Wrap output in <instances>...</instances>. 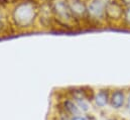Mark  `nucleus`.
<instances>
[{
	"label": "nucleus",
	"mask_w": 130,
	"mask_h": 120,
	"mask_svg": "<svg viewBox=\"0 0 130 120\" xmlns=\"http://www.w3.org/2000/svg\"><path fill=\"white\" fill-rule=\"evenodd\" d=\"M38 0H16L7 8L12 30L30 31L37 26Z\"/></svg>",
	"instance_id": "nucleus-1"
},
{
	"label": "nucleus",
	"mask_w": 130,
	"mask_h": 120,
	"mask_svg": "<svg viewBox=\"0 0 130 120\" xmlns=\"http://www.w3.org/2000/svg\"><path fill=\"white\" fill-rule=\"evenodd\" d=\"M56 27L72 30L78 26L69 7L68 0H51Z\"/></svg>",
	"instance_id": "nucleus-2"
},
{
	"label": "nucleus",
	"mask_w": 130,
	"mask_h": 120,
	"mask_svg": "<svg viewBox=\"0 0 130 120\" xmlns=\"http://www.w3.org/2000/svg\"><path fill=\"white\" fill-rule=\"evenodd\" d=\"M111 0H87V25L106 26V9Z\"/></svg>",
	"instance_id": "nucleus-3"
},
{
	"label": "nucleus",
	"mask_w": 130,
	"mask_h": 120,
	"mask_svg": "<svg viewBox=\"0 0 130 120\" xmlns=\"http://www.w3.org/2000/svg\"><path fill=\"white\" fill-rule=\"evenodd\" d=\"M37 26L42 29H52V28L56 27L51 0L39 1Z\"/></svg>",
	"instance_id": "nucleus-4"
},
{
	"label": "nucleus",
	"mask_w": 130,
	"mask_h": 120,
	"mask_svg": "<svg viewBox=\"0 0 130 120\" xmlns=\"http://www.w3.org/2000/svg\"><path fill=\"white\" fill-rule=\"evenodd\" d=\"M124 6L118 0H111L106 9V23L108 26H120L123 18Z\"/></svg>",
	"instance_id": "nucleus-5"
},
{
	"label": "nucleus",
	"mask_w": 130,
	"mask_h": 120,
	"mask_svg": "<svg viewBox=\"0 0 130 120\" xmlns=\"http://www.w3.org/2000/svg\"><path fill=\"white\" fill-rule=\"evenodd\" d=\"M72 15L78 26L87 25V0H68Z\"/></svg>",
	"instance_id": "nucleus-6"
},
{
	"label": "nucleus",
	"mask_w": 130,
	"mask_h": 120,
	"mask_svg": "<svg viewBox=\"0 0 130 120\" xmlns=\"http://www.w3.org/2000/svg\"><path fill=\"white\" fill-rule=\"evenodd\" d=\"M127 99V89L126 88H113L111 89L109 106L113 110H121L125 108Z\"/></svg>",
	"instance_id": "nucleus-7"
},
{
	"label": "nucleus",
	"mask_w": 130,
	"mask_h": 120,
	"mask_svg": "<svg viewBox=\"0 0 130 120\" xmlns=\"http://www.w3.org/2000/svg\"><path fill=\"white\" fill-rule=\"evenodd\" d=\"M110 94L111 89L110 88H100L96 92H94L92 102L93 104L99 108V109H104L107 106H109L110 102Z\"/></svg>",
	"instance_id": "nucleus-8"
},
{
	"label": "nucleus",
	"mask_w": 130,
	"mask_h": 120,
	"mask_svg": "<svg viewBox=\"0 0 130 120\" xmlns=\"http://www.w3.org/2000/svg\"><path fill=\"white\" fill-rule=\"evenodd\" d=\"M9 29H12L9 22L8 10L5 7L0 6V35L7 33Z\"/></svg>",
	"instance_id": "nucleus-9"
},
{
	"label": "nucleus",
	"mask_w": 130,
	"mask_h": 120,
	"mask_svg": "<svg viewBox=\"0 0 130 120\" xmlns=\"http://www.w3.org/2000/svg\"><path fill=\"white\" fill-rule=\"evenodd\" d=\"M64 108H65L66 112L69 113L72 117L82 115L81 110L79 109V107L77 106V104L74 102V100L72 98H67L64 101Z\"/></svg>",
	"instance_id": "nucleus-10"
},
{
	"label": "nucleus",
	"mask_w": 130,
	"mask_h": 120,
	"mask_svg": "<svg viewBox=\"0 0 130 120\" xmlns=\"http://www.w3.org/2000/svg\"><path fill=\"white\" fill-rule=\"evenodd\" d=\"M120 26L130 30V7H124L123 18H122Z\"/></svg>",
	"instance_id": "nucleus-11"
},
{
	"label": "nucleus",
	"mask_w": 130,
	"mask_h": 120,
	"mask_svg": "<svg viewBox=\"0 0 130 120\" xmlns=\"http://www.w3.org/2000/svg\"><path fill=\"white\" fill-rule=\"evenodd\" d=\"M125 111L130 116V87L127 88V99H126V104H125Z\"/></svg>",
	"instance_id": "nucleus-12"
},
{
	"label": "nucleus",
	"mask_w": 130,
	"mask_h": 120,
	"mask_svg": "<svg viewBox=\"0 0 130 120\" xmlns=\"http://www.w3.org/2000/svg\"><path fill=\"white\" fill-rule=\"evenodd\" d=\"M124 7H130V0H118Z\"/></svg>",
	"instance_id": "nucleus-13"
},
{
	"label": "nucleus",
	"mask_w": 130,
	"mask_h": 120,
	"mask_svg": "<svg viewBox=\"0 0 130 120\" xmlns=\"http://www.w3.org/2000/svg\"><path fill=\"white\" fill-rule=\"evenodd\" d=\"M71 120H88L85 116H82V115H78V116H74L72 117Z\"/></svg>",
	"instance_id": "nucleus-14"
},
{
	"label": "nucleus",
	"mask_w": 130,
	"mask_h": 120,
	"mask_svg": "<svg viewBox=\"0 0 130 120\" xmlns=\"http://www.w3.org/2000/svg\"><path fill=\"white\" fill-rule=\"evenodd\" d=\"M70 120H71V119H70Z\"/></svg>",
	"instance_id": "nucleus-15"
}]
</instances>
